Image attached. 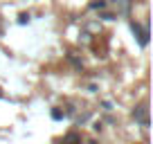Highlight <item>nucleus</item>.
I'll list each match as a JSON object with an SVG mask.
<instances>
[{
    "label": "nucleus",
    "mask_w": 153,
    "mask_h": 144,
    "mask_svg": "<svg viewBox=\"0 0 153 144\" xmlns=\"http://www.w3.org/2000/svg\"><path fill=\"white\" fill-rule=\"evenodd\" d=\"M131 29H133V34L137 36L140 45H142V48H146V45H149V29L140 27V23H131Z\"/></svg>",
    "instance_id": "1"
},
{
    "label": "nucleus",
    "mask_w": 153,
    "mask_h": 144,
    "mask_svg": "<svg viewBox=\"0 0 153 144\" xmlns=\"http://www.w3.org/2000/svg\"><path fill=\"white\" fill-rule=\"evenodd\" d=\"M133 120H135V122H140L142 126H149V117H146V106H144V104L135 106V111H133Z\"/></svg>",
    "instance_id": "2"
},
{
    "label": "nucleus",
    "mask_w": 153,
    "mask_h": 144,
    "mask_svg": "<svg viewBox=\"0 0 153 144\" xmlns=\"http://www.w3.org/2000/svg\"><path fill=\"white\" fill-rule=\"evenodd\" d=\"M52 120H63V111L61 108H54L52 111Z\"/></svg>",
    "instance_id": "3"
},
{
    "label": "nucleus",
    "mask_w": 153,
    "mask_h": 144,
    "mask_svg": "<svg viewBox=\"0 0 153 144\" xmlns=\"http://www.w3.org/2000/svg\"><path fill=\"white\" fill-rule=\"evenodd\" d=\"M18 23H20V25L29 23V14H20V16H18Z\"/></svg>",
    "instance_id": "4"
},
{
    "label": "nucleus",
    "mask_w": 153,
    "mask_h": 144,
    "mask_svg": "<svg viewBox=\"0 0 153 144\" xmlns=\"http://www.w3.org/2000/svg\"><path fill=\"white\" fill-rule=\"evenodd\" d=\"M104 5H106L104 0H99V2H92V5H90V7H92V9H101V7H104Z\"/></svg>",
    "instance_id": "5"
}]
</instances>
